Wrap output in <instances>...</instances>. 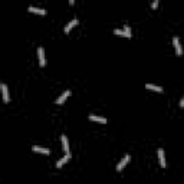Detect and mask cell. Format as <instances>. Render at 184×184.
Wrapping results in <instances>:
<instances>
[{"mask_svg": "<svg viewBox=\"0 0 184 184\" xmlns=\"http://www.w3.org/2000/svg\"><path fill=\"white\" fill-rule=\"evenodd\" d=\"M114 35H118V36H124V38H128V35L124 32V30H119V29H115L114 30Z\"/></svg>", "mask_w": 184, "mask_h": 184, "instance_id": "14", "label": "cell"}, {"mask_svg": "<svg viewBox=\"0 0 184 184\" xmlns=\"http://www.w3.org/2000/svg\"><path fill=\"white\" fill-rule=\"evenodd\" d=\"M130 160H131V155H130V154L124 155V157H122V160H121V161L118 162V165H117V171H122V168H124V167H125V165L130 162Z\"/></svg>", "mask_w": 184, "mask_h": 184, "instance_id": "1", "label": "cell"}, {"mask_svg": "<svg viewBox=\"0 0 184 184\" xmlns=\"http://www.w3.org/2000/svg\"><path fill=\"white\" fill-rule=\"evenodd\" d=\"M88 118L91 119V121H95V122H101V124H107L108 121H107V118H102V117H98V115H89Z\"/></svg>", "mask_w": 184, "mask_h": 184, "instance_id": "11", "label": "cell"}, {"mask_svg": "<svg viewBox=\"0 0 184 184\" xmlns=\"http://www.w3.org/2000/svg\"><path fill=\"white\" fill-rule=\"evenodd\" d=\"M71 94H72V92H71L69 89H68V91H65V92H63V94H62L61 97H58V99L55 101V104H56V105H62V104L65 102L66 99L71 97Z\"/></svg>", "mask_w": 184, "mask_h": 184, "instance_id": "2", "label": "cell"}, {"mask_svg": "<svg viewBox=\"0 0 184 184\" xmlns=\"http://www.w3.org/2000/svg\"><path fill=\"white\" fill-rule=\"evenodd\" d=\"M145 88H147V89H150V91H155V92H162V88L161 87H157V85H154V84H147Z\"/></svg>", "mask_w": 184, "mask_h": 184, "instance_id": "13", "label": "cell"}, {"mask_svg": "<svg viewBox=\"0 0 184 184\" xmlns=\"http://www.w3.org/2000/svg\"><path fill=\"white\" fill-rule=\"evenodd\" d=\"M61 140H62V147H63V151H65L66 154H71V151H69V142H68V137H66V135H62V137H61Z\"/></svg>", "mask_w": 184, "mask_h": 184, "instance_id": "10", "label": "cell"}, {"mask_svg": "<svg viewBox=\"0 0 184 184\" xmlns=\"http://www.w3.org/2000/svg\"><path fill=\"white\" fill-rule=\"evenodd\" d=\"M180 107H181V108H184V97H183V99L180 101Z\"/></svg>", "mask_w": 184, "mask_h": 184, "instance_id": "17", "label": "cell"}, {"mask_svg": "<svg viewBox=\"0 0 184 184\" xmlns=\"http://www.w3.org/2000/svg\"><path fill=\"white\" fill-rule=\"evenodd\" d=\"M27 10L30 12V13H36V14H42V16H45L46 14V10L45 9H39V7H33V6H30Z\"/></svg>", "mask_w": 184, "mask_h": 184, "instance_id": "12", "label": "cell"}, {"mask_svg": "<svg viewBox=\"0 0 184 184\" xmlns=\"http://www.w3.org/2000/svg\"><path fill=\"white\" fill-rule=\"evenodd\" d=\"M157 6H158V0H154V1L151 3V7H152V9H155Z\"/></svg>", "mask_w": 184, "mask_h": 184, "instance_id": "16", "label": "cell"}, {"mask_svg": "<svg viewBox=\"0 0 184 184\" xmlns=\"http://www.w3.org/2000/svg\"><path fill=\"white\" fill-rule=\"evenodd\" d=\"M32 151L33 152H39V154H46V155H49V154H51V151H49L48 148L39 147V145H33V147H32Z\"/></svg>", "mask_w": 184, "mask_h": 184, "instance_id": "5", "label": "cell"}, {"mask_svg": "<svg viewBox=\"0 0 184 184\" xmlns=\"http://www.w3.org/2000/svg\"><path fill=\"white\" fill-rule=\"evenodd\" d=\"M38 56H39V65L43 68V66L46 65V58H45L43 48H39V49H38Z\"/></svg>", "mask_w": 184, "mask_h": 184, "instance_id": "3", "label": "cell"}, {"mask_svg": "<svg viewBox=\"0 0 184 184\" xmlns=\"http://www.w3.org/2000/svg\"><path fill=\"white\" fill-rule=\"evenodd\" d=\"M158 161H160V165H161L162 168L167 165L165 164V155H164V150L162 148H158Z\"/></svg>", "mask_w": 184, "mask_h": 184, "instance_id": "6", "label": "cell"}, {"mask_svg": "<svg viewBox=\"0 0 184 184\" xmlns=\"http://www.w3.org/2000/svg\"><path fill=\"white\" fill-rule=\"evenodd\" d=\"M173 43H174V48H175L177 55H183V49H181V45H180L178 38H173Z\"/></svg>", "mask_w": 184, "mask_h": 184, "instance_id": "7", "label": "cell"}, {"mask_svg": "<svg viewBox=\"0 0 184 184\" xmlns=\"http://www.w3.org/2000/svg\"><path fill=\"white\" fill-rule=\"evenodd\" d=\"M69 158H71V154H65V157H62L61 160H58V162H56V168H61L63 164H66V162L69 161Z\"/></svg>", "mask_w": 184, "mask_h": 184, "instance_id": "8", "label": "cell"}, {"mask_svg": "<svg viewBox=\"0 0 184 184\" xmlns=\"http://www.w3.org/2000/svg\"><path fill=\"white\" fill-rule=\"evenodd\" d=\"M124 32L128 35V38H131V36H132V35H131V29H130V26H128V25H124Z\"/></svg>", "mask_w": 184, "mask_h": 184, "instance_id": "15", "label": "cell"}, {"mask_svg": "<svg viewBox=\"0 0 184 184\" xmlns=\"http://www.w3.org/2000/svg\"><path fill=\"white\" fill-rule=\"evenodd\" d=\"M0 88H1V92H3V101H4V102H9V101H10V95H9V89L6 87V84H1Z\"/></svg>", "mask_w": 184, "mask_h": 184, "instance_id": "4", "label": "cell"}, {"mask_svg": "<svg viewBox=\"0 0 184 184\" xmlns=\"http://www.w3.org/2000/svg\"><path fill=\"white\" fill-rule=\"evenodd\" d=\"M78 23H79V22H78V19H72V20H71V22L65 26V33H69L72 29H74V27H75L76 25H78Z\"/></svg>", "mask_w": 184, "mask_h": 184, "instance_id": "9", "label": "cell"}]
</instances>
